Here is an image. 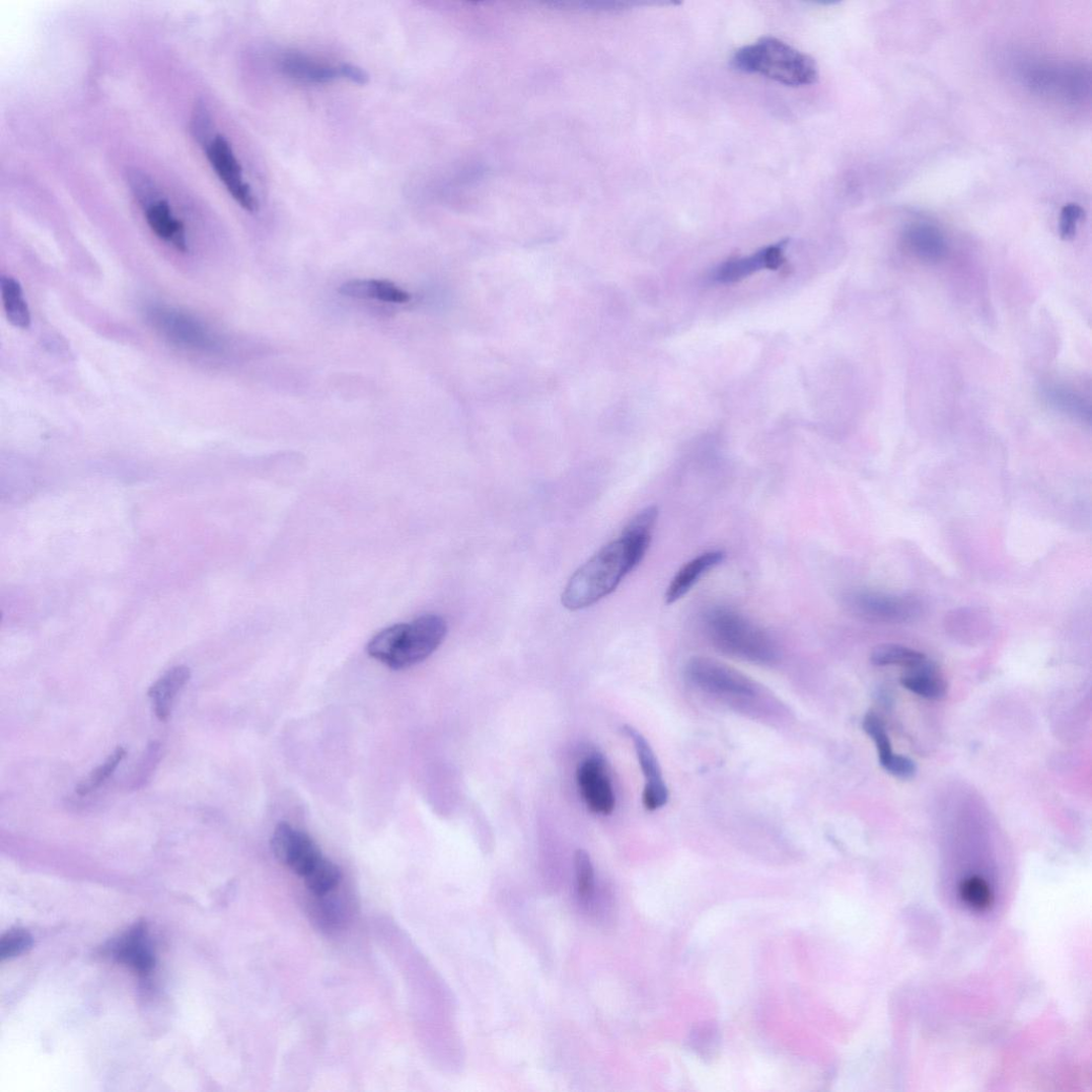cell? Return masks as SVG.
<instances>
[{
  "mask_svg": "<svg viewBox=\"0 0 1092 1092\" xmlns=\"http://www.w3.org/2000/svg\"><path fill=\"white\" fill-rule=\"evenodd\" d=\"M706 630L712 644L728 655L758 665H772L778 659L773 638L733 609H711L706 615Z\"/></svg>",
  "mask_w": 1092,
  "mask_h": 1092,
  "instance_id": "cell-4",
  "label": "cell"
},
{
  "mask_svg": "<svg viewBox=\"0 0 1092 1092\" xmlns=\"http://www.w3.org/2000/svg\"><path fill=\"white\" fill-rule=\"evenodd\" d=\"M657 518L658 512L652 507L638 513L620 539L604 547L574 573L563 592V605L580 610L612 593L644 560Z\"/></svg>",
  "mask_w": 1092,
  "mask_h": 1092,
  "instance_id": "cell-1",
  "label": "cell"
},
{
  "mask_svg": "<svg viewBox=\"0 0 1092 1092\" xmlns=\"http://www.w3.org/2000/svg\"><path fill=\"white\" fill-rule=\"evenodd\" d=\"M192 677L187 666H176L164 673L150 687L148 695L152 699L154 712L160 721H166L172 710L174 699Z\"/></svg>",
  "mask_w": 1092,
  "mask_h": 1092,
  "instance_id": "cell-18",
  "label": "cell"
},
{
  "mask_svg": "<svg viewBox=\"0 0 1092 1092\" xmlns=\"http://www.w3.org/2000/svg\"><path fill=\"white\" fill-rule=\"evenodd\" d=\"M340 73L341 77L349 79L350 81L355 82V84L357 85L363 86L366 85L369 81V75L367 74V72L360 67L354 65L344 64L340 66Z\"/></svg>",
  "mask_w": 1092,
  "mask_h": 1092,
  "instance_id": "cell-34",
  "label": "cell"
},
{
  "mask_svg": "<svg viewBox=\"0 0 1092 1092\" xmlns=\"http://www.w3.org/2000/svg\"><path fill=\"white\" fill-rule=\"evenodd\" d=\"M863 729L875 741L880 766L887 768L895 754L882 720L876 714L869 713L863 720Z\"/></svg>",
  "mask_w": 1092,
  "mask_h": 1092,
  "instance_id": "cell-28",
  "label": "cell"
},
{
  "mask_svg": "<svg viewBox=\"0 0 1092 1092\" xmlns=\"http://www.w3.org/2000/svg\"><path fill=\"white\" fill-rule=\"evenodd\" d=\"M303 878L313 895H324L339 887L342 873L337 864L322 857Z\"/></svg>",
  "mask_w": 1092,
  "mask_h": 1092,
  "instance_id": "cell-25",
  "label": "cell"
},
{
  "mask_svg": "<svg viewBox=\"0 0 1092 1092\" xmlns=\"http://www.w3.org/2000/svg\"><path fill=\"white\" fill-rule=\"evenodd\" d=\"M339 292L350 298L376 299L389 303H406L410 295L393 283L379 280H350L342 284Z\"/></svg>",
  "mask_w": 1092,
  "mask_h": 1092,
  "instance_id": "cell-21",
  "label": "cell"
},
{
  "mask_svg": "<svg viewBox=\"0 0 1092 1092\" xmlns=\"http://www.w3.org/2000/svg\"><path fill=\"white\" fill-rule=\"evenodd\" d=\"M0 288H2L4 308L9 322L17 329H29L31 314L22 285L11 276H3L0 279Z\"/></svg>",
  "mask_w": 1092,
  "mask_h": 1092,
  "instance_id": "cell-22",
  "label": "cell"
},
{
  "mask_svg": "<svg viewBox=\"0 0 1092 1092\" xmlns=\"http://www.w3.org/2000/svg\"><path fill=\"white\" fill-rule=\"evenodd\" d=\"M726 559L724 551H710L699 555L678 570L666 592L667 604H673L687 594L711 570Z\"/></svg>",
  "mask_w": 1092,
  "mask_h": 1092,
  "instance_id": "cell-15",
  "label": "cell"
},
{
  "mask_svg": "<svg viewBox=\"0 0 1092 1092\" xmlns=\"http://www.w3.org/2000/svg\"><path fill=\"white\" fill-rule=\"evenodd\" d=\"M927 657L914 649L898 645H881L874 649L871 662L875 666H901L911 669L926 661Z\"/></svg>",
  "mask_w": 1092,
  "mask_h": 1092,
  "instance_id": "cell-24",
  "label": "cell"
},
{
  "mask_svg": "<svg viewBox=\"0 0 1092 1092\" xmlns=\"http://www.w3.org/2000/svg\"><path fill=\"white\" fill-rule=\"evenodd\" d=\"M685 676L698 689L718 697L750 699L759 693L751 677L710 657L690 658Z\"/></svg>",
  "mask_w": 1092,
  "mask_h": 1092,
  "instance_id": "cell-6",
  "label": "cell"
},
{
  "mask_svg": "<svg viewBox=\"0 0 1092 1092\" xmlns=\"http://www.w3.org/2000/svg\"><path fill=\"white\" fill-rule=\"evenodd\" d=\"M1085 215L1079 204L1070 203L1064 206L1061 215V236L1064 240H1071L1076 236L1077 225Z\"/></svg>",
  "mask_w": 1092,
  "mask_h": 1092,
  "instance_id": "cell-32",
  "label": "cell"
},
{
  "mask_svg": "<svg viewBox=\"0 0 1092 1092\" xmlns=\"http://www.w3.org/2000/svg\"><path fill=\"white\" fill-rule=\"evenodd\" d=\"M1045 401L1063 414L1081 421H1090V405L1085 398L1063 385H1047L1043 389Z\"/></svg>",
  "mask_w": 1092,
  "mask_h": 1092,
  "instance_id": "cell-23",
  "label": "cell"
},
{
  "mask_svg": "<svg viewBox=\"0 0 1092 1092\" xmlns=\"http://www.w3.org/2000/svg\"><path fill=\"white\" fill-rule=\"evenodd\" d=\"M845 606L863 621L882 624H901L916 620L921 603L913 596L870 590H858L845 596Z\"/></svg>",
  "mask_w": 1092,
  "mask_h": 1092,
  "instance_id": "cell-8",
  "label": "cell"
},
{
  "mask_svg": "<svg viewBox=\"0 0 1092 1092\" xmlns=\"http://www.w3.org/2000/svg\"><path fill=\"white\" fill-rule=\"evenodd\" d=\"M117 959L130 965L140 974H148L154 966V956L148 942L147 930L138 924L123 937L116 947Z\"/></svg>",
  "mask_w": 1092,
  "mask_h": 1092,
  "instance_id": "cell-17",
  "label": "cell"
},
{
  "mask_svg": "<svg viewBox=\"0 0 1092 1092\" xmlns=\"http://www.w3.org/2000/svg\"><path fill=\"white\" fill-rule=\"evenodd\" d=\"M126 756L127 750L123 747H118L104 763L79 783L76 787V793L80 796H86L104 785Z\"/></svg>",
  "mask_w": 1092,
  "mask_h": 1092,
  "instance_id": "cell-27",
  "label": "cell"
},
{
  "mask_svg": "<svg viewBox=\"0 0 1092 1092\" xmlns=\"http://www.w3.org/2000/svg\"><path fill=\"white\" fill-rule=\"evenodd\" d=\"M576 780L591 812L600 815L612 813L615 807V796L603 757L592 755L584 759L576 773Z\"/></svg>",
  "mask_w": 1092,
  "mask_h": 1092,
  "instance_id": "cell-12",
  "label": "cell"
},
{
  "mask_svg": "<svg viewBox=\"0 0 1092 1092\" xmlns=\"http://www.w3.org/2000/svg\"><path fill=\"white\" fill-rule=\"evenodd\" d=\"M447 625L438 614H424L409 624L379 632L367 646L370 656L394 670L415 666L442 645Z\"/></svg>",
  "mask_w": 1092,
  "mask_h": 1092,
  "instance_id": "cell-2",
  "label": "cell"
},
{
  "mask_svg": "<svg viewBox=\"0 0 1092 1092\" xmlns=\"http://www.w3.org/2000/svg\"><path fill=\"white\" fill-rule=\"evenodd\" d=\"M31 944L32 938L26 931H10L0 941V958L6 960L22 955Z\"/></svg>",
  "mask_w": 1092,
  "mask_h": 1092,
  "instance_id": "cell-31",
  "label": "cell"
},
{
  "mask_svg": "<svg viewBox=\"0 0 1092 1092\" xmlns=\"http://www.w3.org/2000/svg\"><path fill=\"white\" fill-rule=\"evenodd\" d=\"M575 871L578 879V891L584 901H588L593 893V867L587 852L579 850L575 854Z\"/></svg>",
  "mask_w": 1092,
  "mask_h": 1092,
  "instance_id": "cell-30",
  "label": "cell"
},
{
  "mask_svg": "<svg viewBox=\"0 0 1092 1092\" xmlns=\"http://www.w3.org/2000/svg\"><path fill=\"white\" fill-rule=\"evenodd\" d=\"M884 770L899 779H912L917 774V766L913 759L896 754Z\"/></svg>",
  "mask_w": 1092,
  "mask_h": 1092,
  "instance_id": "cell-33",
  "label": "cell"
},
{
  "mask_svg": "<svg viewBox=\"0 0 1092 1092\" xmlns=\"http://www.w3.org/2000/svg\"><path fill=\"white\" fill-rule=\"evenodd\" d=\"M280 70L287 77L313 84H327L341 77L340 67L318 63L300 53H286L280 59Z\"/></svg>",
  "mask_w": 1092,
  "mask_h": 1092,
  "instance_id": "cell-19",
  "label": "cell"
},
{
  "mask_svg": "<svg viewBox=\"0 0 1092 1092\" xmlns=\"http://www.w3.org/2000/svg\"><path fill=\"white\" fill-rule=\"evenodd\" d=\"M146 318L156 334L177 347L205 352L215 346L213 336L201 321L176 308L152 304L147 307Z\"/></svg>",
  "mask_w": 1092,
  "mask_h": 1092,
  "instance_id": "cell-10",
  "label": "cell"
},
{
  "mask_svg": "<svg viewBox=\"0 0 1092 1092\" xmlns=\"http://www.w3.org/2000/svg\"><path fill=\"white\" fill-rule=\"evenodd\" d=\"M200 147L225 190L229 192L240 208L249 213H257L260 208L259 201L250 185L244 180L241 164L229 140L223 135L215 133L211 138L202 142Z\"/></svg>",
  "mask_w": 1092,
  "mask_h": 1092,
  "instance_id": "cell-9",
  "label": "cell"
},
{
  "mask_svg": "<svg viewBox=\"0 0 1092 1092\" xmlns=\"http://www.w3.org/2000/svg\"><path fill=\"white\" fill-rule=\"evenodd\" d=\"M906 248L920 261L938 264L947 253V242L943 233L930 223H916L904 233Z\"/></svg>",
  "mask_w": 1092,
  "mask_h": 1092,
  "instance_id": "cell-16",
  "label": "cell"
},
{
  "mask_svg": "<svg viewBox=\"0 0 1092 1092\" xmlns=\"http://www.w3.org/2000/svg\"><path fill=\"white\" fill-rule=\"evenodd\" d=\"M272 848L278 860L301 877L310 872L322 858L317 844L287 822H280L277 826Z\"/></svg>",
  "mask_w": 1092,
  "mask_h": 1092,
  "instance_id": "cell-11",
  "label": "cell"
},
{
  "mask_svg": "<svg viewBox=\"0 0 1092 1092\" xmlns=\"http://www.w3.org/2000/svg\"><path fill=\"white\" fill-rule=\"evenodd\" d=\"M689 1043L691 1048L704 1059L714 1055L719 1044V1030L714 1022H704L695 1026Z\"/></svg>",
  "mask_w": 1092,
  "mask_h": 1092,
  "instance_id": "cell-29",
  "label": "cell"
},
{
  "mask_svg": "<svg viewBox=\"0 0 1092 1092\" xmlns=\"http://www.w3.org/2000/svg\"><path fill=\"white\" fill-rule=\"evenodd\" d=\"M127 180L151 231L177 251L189 252L187 228L174 214L169 200L162 195L156 181L147 172L139 169H130L127 172Z\"/></svg>",
  "mask_w": 1092,
  "mask_h": 1092,
  "instance_id": "cell-5",
  "label": "cell"
},
{
  "mask_svg": "<svg viewBox=\"0 0 1092 1092\" xmlns=\"http://www.w3.org/2000/svg\"><path fill=\"white\" fill-rule=\"evenodd\" d=\"M1023 77L1034 91L1069 102L1081 101L1090 93V73L1083 66L1029 64L1023 70Z\"/></svg>",
  "mask_w": 1092,
  "mask_h": 1092,
  "instance_id": "cell-7",
  "label": "cell"
},
{
  "mask_svg": "<svg viewBox=\"0 0 1092 1092\" xmlns=\"http://www.w3.org/2000/svg\"><path fill=\"white\" fill-rule=\"evenodd\" d=\"M900 683L905 689L930 700H941L947 694L944 678L929 658L919 666L906 669L900 677Z\"/></svg>",
  "mask_w": 1092,
  "mask_h": 1092,
  "instance_id": "cell-20",
  "label": "cell"
},
{
  "mask_svg": "<svg viewBox=\"0 0 1092 1092\" xmlns=\"http://www.w3.org/2000/svg\"><path fill=\"white\" fill-rule=\"evenodd\" d=\"M959 892L963 902L974 912H987L994 904L993 891L980 877L975 876L963 880Z\"/></svg>",
  "mask_w": 1092,
  "mask_h": 1092,
  "instance_id": "cell-26",
  "label": "cell"
},
{
  "mask_svg": "<svg viewBox=\"0 0 1092 1092\" xmlns=\"http://www.w3.org/2000/svg\"><path fill=\"white\" fill-rule=\"evenodd\" d=\"M731 66L743 73L757 74L790 87L815 84L819 72L815 60L774 37L739 49Z\"/></svg>",
  "mask_w": 1092,
  "mask_h": 1092,
  "instance_id": "cell-3",
  "label": "cell"
},
{
  "mask_svg": "<svg viewBox=\"0 0 1092 1092\" xmlns=\"http://www.w3.org/2000/svg\"><path fill=\"white\" fill-rule=\"evenodd\" d=\"M787 245V241H781L748 258L729 261L717 268L715 280L729 284L744 280L760 271H776L786 262Z\"/></svg>",
  "mask_w": 1092,
  "mask_h": 1092,
  "instance_id": "cell-14",
  "label": "cell"
},
{
  "mask_svg": "<svg viewBox=\"0 0 1092 1092\" xmlns=\"http://www.w3.org/2000/svg\"><path fill=\"white\" fill-rule=\"evenodd\" d=\"M624 732L633 740L638 761L646 778L643 794L644 806L649 811L663 808L669 799V792L664 781L661 767L646 737L631 726H625Z\"/></svg>",
  "mask_w": 1092,
  "mask_h": 1092,
  "instance_id": "cell-13",
  "label": "cell"
}]
</instances>
